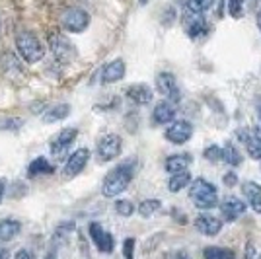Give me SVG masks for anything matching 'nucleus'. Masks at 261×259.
Returning a JSON list of instances; mask_svg holds the SVG:
<instances>
[{
    "label": "nucleus",
    "mask_w": 261,
    "mask_h": 259,
    "mask_svg": "<svg viewBox=\"0 0 261 259\" xmlns=\"http://www.w3.org/2000/svg\"><path fill=\"white\" fill-rule=\"evenodd\" d=\"M137 172V158H127L121 164H117L113 170H109L103 177L101 184V193L108 199H115L121 193H125L129 189L130 182Z\"/></svg>",
    "instance_id": "f257e3e1"
},
{
    "label": "nucleus",
    "mask_w": 261,
    "mask_h": 259,
    "mask_svg": "<svg viewBox=\"0 0 261 259\" xmlns=\"http://www.w3.org/2000/svg\"><path fill=\"white\" fill-rule=\"evenodd\" d=\"M189 201L201 209V211H211L218 206V189L217 185L207 182L205 177H195L189 185Z\"/></svg>",
    "instance_id": "f03ea898"
},
{
    "label": "nucleus",
    "mask_w": 261,
    "mask_h": 259,
    "mask_svg": "<svg viewBox=\"0 0 261 259\" xmlns=\"http://www.w3.org/2000/svg\"><path fill=\"white\" fill-rule=\"evenodd\" d=\"M16 51L23 63L35 65L45 57V45L32 32H20L16 35Z\"/></svg>",
    "instance_id": "7ed1b4c3"
},
{
    "label": "nucleus",
    "mask_w": 261,
    "mask_h": 259,
    "mask_svg": "<svg viewBox=\"0 0 261 259\" xmlns=\"http://www.w3.org/2000/svg\"><path fill=\"white\" fill-rule=\"evenodd\" d=\"M123 150V139L115 133L103 135L101 139H98L96 142V160L99 164L113 162Z\"/></svg>",
    "instance_id": "20e7f679"
},
{
    "label": "nucleus",
    "mask_w": 261,
    "mask_h": 259,
    "mask_svg": "<svg viewBox=\"0 0 261 259\" xmlns=\"http://www.w3.org/2000/svg\"><path fill=\"white\" fill-rule=\"evenodd\" d=\"M59 22L66 33H82L90 25V14L82 8H66L61 14Z\"/></svg>",
    "instance_id": "39448f33"
},
{
    "label": "nucleus",
    "mask_w": 261,
    "mask_h": 259,
    "mask_svg": "<svg viewBox=\"0 0 261 259\" xmlns=\"http://www.w3.org/2000/svg\"><path fill=\"white\" fill-rule=\"evenodd\" d=\"M193 133H195V127L191 121L187 119H175L174 123H170L166 131H164V137L166 141L175 144V146H181V144H187V142L193 139Z\"/></svg>",
    "instance_id": "423d86ee"
},
{
    "label": "nucleus",
    "mask_w": 261,
    "mask_h": 259,
    "mask_svg": "<svg viewBox=\"0 0 261 259\" xmlns=\"http://www.w3.org/2000/svg\"><path fill=\"white\" fill-rule=\"evenodd\" d=\"M248 209L246 199H240L236 195H228L218 203V211H220V218L224 222H236L240 216H244Z\"/></svg>",
    "instance_id": "0eeeda50"
},
{
    "label": "nucleus",
    "mask_w": 261,
    "mask_h": 259,
    "mask_svg": "<svg viewBox=\"0 0 261 259\" xmlns=\"http://www.w3.org/2000/svg\"><path fill=\"white\" fill-rule=\"evenodd\" d=\"M154 86L158 90V94L164 97V99H170V101H174L177 103L179 101V86H177V78H175L172 72H168V70H162V72H158L156 74V80H154Z\"/></svg>",
    "instance_id": "6e6552de"
},
{
    "label": "nucleus",
    "mask_w": 261,
    "mask_h": 259,
    "mask_svg": "<svg viewBox=\"0 0 261 259\" xmlns=\"http://www.w3.org/2000/svg\"><path fill=\"white\" fill-rule=\"evenodd\" d=\"M184 25L185 33L189 35V39H203L211 32V25L205 20V14H193V12H184Z\"/></svg>",
    "instance_id": "1a4fd4ad"
},
{
    "label": "nucleus",
    "mask_w": 261,
    "mask_h": 259,
    "mask_svg": "<svg viewBox=\"0 0 261 259\" xmlns=\"http://www.w3.org/2000/svg\"><path fill=\"white\" fill-rule=\"evenodd\" d=\"M238 139L244 142L246 152L251 160L261 162V127H246V129H238Z\"/></svg>",
    "instance_id": "9d476101"
},
{
    "label": "nucleus",
    "mask_w": 261,
    "mask_h": 259,
    "mask_svg": "<svg viewBox=\"0 0 261 259\" xmlns=\"http://www.w3.org/2000/svg\"><path fill=\"white\" fill-rule=\"evenodd\" d=\"M88 232L94 242V246L98 248L99 253H111L115 249V238L111 232H108L99 222H90L88 224Z\"/></svg>",
    "instance_id": "9b49d317"
},
{
    "label": "nucleus",
    "mask_w": 261,
    "mask_h": 259,
    "mask_svg": "<svg viewBox=\"0 0 261 259\" xmlns=\"http://www.w3.org/2000/svg\"><path fill=\"white\" fill-rule=\"evenodd\" d=\"M90 156H92V152H90V148H86V146L74 150L68 156V160H66L65 168H63V175L68 177V179L76 177L78 173L84 172V168H86L88 162H90Z\"/></svg>",
    "instance_id": "f8f14e48"
},
{
    "label": "nucleus",
    "mask_w": 261,
    "mask_h": 259,
    "mask_svg": "<svg viewBox=\"0 0 261 259\" xmlns=\"http://www.w3.org/2000/svg\"><path fill=\"white\" fill-rule=\"evenodd\" d=\"M125 97L135 106H150L154 99V90L144 82H137L125 88Z\"/></svg>",
    "instance_id": "ddd939ff"
},
{
    "label": "nucleus",
    "mask_w": 261,
    "mask_h": 259,
    "mask_svg": "<svg viewBox=\"0 0 261 259\" xmlns=\"http://www.w3.org/2000/svg\"><path fill=\"white\" fill-rule=\"evenodd\" d=\"M193 226L199 234L207 238H215L222 232V226H224V220L220 216H213V215H199L193 220Z\"/></svg>",
    "instance_id": "4468645a"
},
{
    "label": "nucleus",
    "mask_w": 261,
    "mask_h": 259,
    "mask_svg": "<svg viewBox=\"0 0 261 259\" xmlns=\"http://www.w3.org/2000/svg\"><path fill=\"white\" fill-rule=\"evenodd\" d=\"M49 47H51L55 59H57L59 63H68V61H70V57L74 55L72 45L68 43V39H66L63 33H59V32L49 33Z\"/></svg>",
    "instance_id": "2eb2a0df"
},
{
    "label": "nucleus",
    "mask_w": 261,
    "mask_h": 259,
    "mask_svg": "<svg viewBox=\"0 0 261 259\" xmlns=\"http://www.w3.org/2000/svg\"><path fill=\"white\" fill-rule=\"evenodd\" d=\"M76 137H78L76 127H66V129L59 131V133L55 135L53 141L49 142L51 154H53V156H63V154L68 150V146L76 141Z\"/></svg>",
    "instance_id": "dca6fc26"
},
{
    "label": "nucleus",
    "mask_w": 261,
    "mask_h": 259,
    "mask_svg": "<svg viewBox=\"0 0 261 259\" xmlns=\"http://www.w3.org/2000/svg\"><path fill=\"white\" fill-rule=\"evenodd\" d=\"M175 115H177V108H175L174 101L170 99H160L152 109V123L158 125V127H166L170 123L175 121Z\"/></svg>",
    "instance_id": "f3484780"
},
{
    "label": "nucleus",
    "mask_w": 261,
    "mask_h": 259,
    "mask_svg": "<svg viewBox=\"0 0 261 259\" xmlns=\"http://www.w3.org/2000/svg\"><path fill=\"white\" fill-rule=\"evenodd\" d=\"M127 74V65L123 59H115V61H109L108 65H103L101 68V84H115V82H121Z\"/></svg>",
    "instance_id": "a211bd4d"
},
{
    "label": "nucleus",
    "mask_w": 261,
    "mask_h": 259,
    "mask_svg": "<svg viewBox=\"0 0 261 259\" xmlns=\"http://www.w3.org/2000/svg\"><path fill=\"white\" fill-rule=\"evenodd\" d=\"M240 189H242L246 203L253 209V213L261 215V185L255 184V182H244L240 185Z\"/></svg>",
    "instance_id": "6ab92c4d"
},
{
    "label": "nucleus",
    "mask_w": 261,
    "mask_h": 259,
    "mask_svg": "<svg viewBox=\"0 0 261 259\" xmlns=\"http://www.w3.org/2000/svg\"><path fill=\"white\" fill-rule=\"evenodd\" d=\"M189 166H191V156L189 154H172V156L166 158L164 170L172 175V173L177 172H185Z\"/></svg>",
    "instance_id": "aec40b11"
},
{
    "label": "nucleus",
    "mask_w": 261,
    "mask_h": 259,
    "mask_svg": "<svg viewBox=\"0 0 261 259\" xmlns=\"http://www.w3.org/2000/svg\"><path fill=\"white\" fill-rule=\"evenodd\" d=\"M51 173H55V166L45 156L35 158L28 166V177H32V179L33 177H41V175H51Z\"/></svg>",
    "instance_id": "412c9836"
},
{
    "label": "nucleus",
    "mask_w": 261,
    "mask_h": 259,
    "mask_svg": "<svg viewBox=\"0 0 261 259\" xmlns=\"http://www.w3.org/2000/svg\"><path fill=\"white\" fill-rule=\"evenodd\" d=\"M22 232V222L16 218H2L0 220V242H12Z\"/></svg>",
    "instance_id": "4be33fe9"
},
{
    "label": "nucleus",
    "mask_w": 261,
    "mask_h": 259,
    "mask_svg": "<svg viewBox=\"0 0 261 259\" xmlns=\"http://www.w3.org/2000/svg\"><path fill=\"white\" fill-rule=\"evenodd\" d=\"M70 111L72 108L68 106V103H55L51 109H47L43 115V123L47 125H51V123H59V121H63L70 115Z\"/></svg>",
    "instance_id": "5701e85b"
},
{
    "label": "nucleus",
    "mask_w": 261,
    "mask_h": 259,
    "mask_svg": "<svg viewBox=\"0 0 261 259\" xmlns=\"http://www.w3.org/2000/svg\"><path fill=\"white\" fill-rule=\"evenodd\" d=\"M191 182H193V177H191L189 170L172 173V175H170V179H168V189H170L172 193H179L181 189L189 187V185H191Z\"/></svg>",
    "instance_id": "b1692460"
},
{
    "label": "nucleus",
    "mask_w": 261,
    "mask_h": 259,
    "mask_svg": "<svg viewBox=\"0 0 261 259\" xmlns=\"http://www.w3.org/2000/svg\"><path fill=\"white\" fill-rule=\"evenodd\" d=\"M244 160V156H242V152L232 144V142H224V146H222V162L228 164L230 168H238L240 164Z\"/></svg>",
    "instance_id": "393cba45"
},
{
    "label": "nucleus",
    "mask_w": 261,
    "mask_h": 259,
    "mask_svg": "<svg viewBox=\"0 0 261 259\" xmlns=\"http://www.w3.org/2000/svg\"><path fill=\"white\" fill-rule=\"evenodd\" d=\"M203 259H236V251L222 246H208L203 249Z\"/></svg>",
    "instance_id": "a878e982"
},
{
    "label": "nucleus",
    "mask_w": 261,
    "mask_h": 259,
    "mask_svg": "<svg viewBox=\"0 0 261 259\" xmlns=\"http://www.w3.org/2000/svg\"><path fill=\"white\" fill-rule=\"evenodd\" d=\"M162 209V201L160 199H144L141 201V205L137 206V213L142 216V218H150L154 213H158Z\"/></svg>",
    "instance_id": "bb28decb"
},
{
    "label": "nucleus",
    "mask_w": 261,
    "mask_h": 259,
    "mask_svg": "<svg viewBox=\"0 0 261 259\" xmlns=\"http://www.w3.org/2000/svg\"><path fill=\"white\" fill-rule=\"evenodd\" d=\"M215 0H185V12H193V14H205L213 8Z\"/></svg>",
    "instance_id": "cd10ccee"
},
{
    "label": "nucleus",
    "mask_w": 261,
    "mask_h": 259,
    "mask_svg": "<svg viewBox=\"0 0 261 259\" xmlns=\"http://www.w3.org/2000/svg\"><path fill=\"white\" fill-rule=\"evenodd\" d=\"M113 209H115V213L119 216H123V218H129V216L135 215V203L129 201V199H117Z\"/></svg>",
    "instance_id": "c85d7f7f"
},
{
    "label": "nucleus",
    "mask_w": 261,
    "mask_h": 259,
    "mask_svg": "<svg viewBox=\"0 0 261 259\" xmlns=\"http://www.w3.org/2000/svg\"><path fill=\"white\" fill-rule=\"evenodd\" d=\"M203 156L208 162H222V146L218 144H208L207 148L203 150Z\"/></svg>",
    "instance_id": "c756f323"
},
{
    "label": "nucleus",
    "mask_w": 261,
    "mask_h": 259,
    "mask_svg": "<svg viewBox=\"0 0 261 259\" xmlns=\"http://www.w3.org/2000/svg\"><path fill=\"white\" fill-rule=\"evenodd\" d=\"M228 14L234 20L244 16V0H228Z\"/></svg>",
    "instance_id": "7c9ffc66"
},
{
    "label": "nucleus",
    "mask_w": 261,
    "mask_h": 259,
    "mask_svg": "<svg viewBox=\"0 0 261 259\" xmlns=\"http://www.w3.org/2000/svg\"><path fill=\"white\" fill-rule=\"evenodd\" d=\"M135 238H125L123 240V257L125 259H135Z\"/></svg>",
    "instance_id": "2f4dec72"
},
{
    "label": "nucleus",
    "mask_w": 261,
    "mask_h": 259,
    "mask_svg": "<svg viewBox=\"0 0 261 259\" xmlns=\"http://www.w3.org/2000/svg\"><path fill=\"white\" fill-rule=\"evenodd\" d=\"M238 173L234 172V170H230V172H226L224 175H222V184L226 185V187H236L238 185Z\"/></svg>",
    "instance_id": "473e14b6"
},
{
    "label": "nucleus",
    "mask_w": 261,
    "mask_h": 259,
    "mask_svg": "<svg viewBox=\"0 0 261 259\" xmlns=\"http://www.w3.org/2000/svg\"><path fill=\"white\" fill-rule=\"evenodd\" d=\"M14 259H33V255H32V251H30V249L22 248L14 253Z\"/></svg>",
    "instance_id": "72a5a7b5"
},
{
    "label": "nucleus",
    "mask_w": 261,
    "mask_h": 259,
    "mask_svg": "<svg viewBox=\"0 0 261 259\" xmlns=\"http://www.w3.org/2000/svg\"><path fill=\"white\" fill-rule=\"evenodd\" d=\"M255 117H257V123L261 127V96L255 97Z\"/></svg>",
    "instance_id": "f704fd0d"
},
{
    "label": "nucleus",
    "mask_w": 261,
    "mask_h": 259,
    "mask_svg": "<svg viewBox=\"0 0 261 259\" xmlns=\"http://www.w3.org/2000/svg\"><path fill=\"white\" fill-rule=\"evenodd\" d=\"M4 193H6V179L0 177V203H2V199H4Z\"/></svg>",
    "instance_id": "c9c22d12"
},
{
    "label": "nucleus",
    "mask_w": 261,
    "mask_h": 259,
    "mask_svg": "<svg viewBox=\"0 0 261 259\" xmlns=\"http://www.w3.org/2000/svg\"><path fill=\"white\" fill-rule=\"evenodd\" d=\"M0 259H10V251H8V248H0Z\"/></svg>",
    "instance_id": "e433bc0d"
},
{
    "label": "nucleus",
    "mask_w": 261,
    "mask_h": 259,
    "mask_svg": "<svg viewBox=\"0 0 261 259\" xmlns=\"http://www.w3.org/2000/svg\"><path fill=\"white\" fill-rule=\"evenodd\" d=\"M175 259H191V257H189L185 251H177V253H175Z\"/></svg>",
    "instance_id": "4c0bfd02"
},
{
    "label": "nucleus",
    "mask_w": 261,
    "mask_h": 259,
    "mask_svg": "<svg viewBox=\"0 0 261 259\" xmlns=\"http://www.w3.org/2000/svg\"><path fill=\"white\" fill-rule=\"evenodd\" d=\"M257 28L261 30V10L257 12Z\"/></svg>",
    "instance_id": "58836bf2"
},
{
    "label": "nucleus",
    "mask_w": 261,
    "mask_h": 259,
    "mask_svg": "<svg viewBox=\"0 0 261 259\" xmlns=\"http://www.w3.org/2000/svg\"><path fill=\"white\" fill-rule=\"evenodd\" d=\"M139 2H141V4H146V2H148V0H139Z\"/></svg>",
    "instance_id": "ea45409f"
},
{
    "label": "nucleus",
    "mask_w": 261,
    "mask_h": 259,
    "mask_svg": "<svg viewBox=\"0 0 261 259\" xmlns=\"http://www.w3.org/2000/svg\"><path fill=\"white\" fill-rule=\"evenodd\" d=\"M0 30H2V23H0Z\"/></svg>",
    "instance_id": "a19ab883"
},
{
    "label": "nucleus",
    "mask_w": 261,
    "mask_h": 259,
    "mask_svg": "<svg viewBox=\"0 0 261 259\" xmlns=\"http://www.w3.org/2000/svg\"><path fill=\"white\" fill-rule=\"evenodd\" d=\"M47 259H51V257H47Z\"/></svg>",
    "instance_id": "79ce46f5"
}]
</instances>
